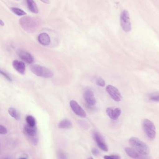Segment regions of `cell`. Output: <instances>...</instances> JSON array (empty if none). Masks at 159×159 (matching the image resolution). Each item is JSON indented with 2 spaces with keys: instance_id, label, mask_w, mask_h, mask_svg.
Returning a JSON list of instances; mask_svg holds the SVG:
<instances>
[{
  "instance_id": "6da1fadb",
  "label": "cell",
  "mask_w": 159,
  "mask_h": 159,
  "mask_svg": "<svg viewBox=\"0 0 159 159\" xmlns=\"http://www.w3.org/2000/svg\"><path fill=\"white\" fill-rule=\"evenodd\" d=\"M41 20L36 18L24 16L20 20L21 28L27 32H34L41 25Z\"/></svg>"
},
{
  "instance_id": "7a4b0ae2",
  "label": "cell",
  "mask_w": 159,
  "mask_h": 159,
  "mask_svg": "<svg viewBox=\"0 0 159 159\" xmlns=\"http://www.w3.org/2000/svg\"><path fill=\"white\" fill-rule=\"evenodd\" d=\"M31 71L36 76L45 78H50L54 75L53 72L45 67L36 64H33L30 66Z\"/></svg>"
},
{
  "instance_id": "3957f363",
  "label": "cell",
  "mask_w": 159,
  "mask_h": 159,
  "mask_svg": "<svg viewBox=\"0 0 159 159\" xmlns=\"http://www.w3.org/2000/svg\"><path fill=\"white\" fill-rule=\"evenodd\" d=\"M129 143L135 150L142 155H147L150 152L148 146L136 137L131 138L129 139Z\"/></svg>"
},
{
  "instance_id": "277c9868",
  "label": "cell",
  "mask_w": 159,
  "mask_h": 159,
  "mask_svg": "<svg viewBox=\"0 0 159 159\" xmlns=\"http://www.w3.org/2000/svg\"><path fill=\"white\" fill-rule=\"evenodd\" d=\"M143 128L147 137L150 140H154L156 137V128L155 124L149 120L145 119L143 122Z\"/></svg>"
},
{
  "instance_id": "5b68a950",
  "label": "cell",
  "mask_w": 159,
  "mask_h": 159,
  "mask_svg": "<svg viewBox=\"0 0 159 159\" xmlns=\"http://www.w3.org/2000/svg\"><path fill=\"white\" fill-rule=\"evenodd\" d=\"M24 132L26 136L30 138L31 143L36 145L38 143V138L36 137L37 135V129L36 127H31L26 124L24 126Z\"/></svg>"
},
{
  "instance_id": "8992f818",
  "label": "cell",
  "mask_w": 159,
  "mask_h": 159,
  "mask_svg": "<svg viewBox=\"0 0 159 159\" xmlns=\"http://www.w3.org/2000/svg\"><path fill=\"white\" fill-rule=\"evenodd\" d=\"M120 24L124 31L129 32L131 30V24L130 21L129 15L127 10H124L121 13Z\"/></svg>"
},
{
  "instance_id": "52a82bcc",
  "label": "cell",
  "mask_w": 159,
  "mask_h": 159,
  "mask_svg": "<svg viewBox=\"0 0 159 159\" xmlns=\"http://www.w3.org/2000/svg\"><path fill=\"white\" fill-rule=\"evenodd\" d=\"M106 91L112 99L117 102H119L122 99V96L119 90L114 86L108 85L106 86Z\"/></svg>"
},
{
  "instance_id": "ba28073f",
  "label": "cell",
  "mask_w": 159,
  "mask_h": 159,
  "mask_svg": "<svg viewBox=\"0 0 159 159\" xmlns=\"http://www.w3.org/2000/svg\"><path fill=\"white\" fill-rule=\"evenodd\" d=\"M93 136L98 147L103 151L105 152L108 151V147L105 143L102 136L98 132L94 131L93 133Z\"/></svg>"
},
{
  "instance_id": "9c48e42d",
  "label": "cell",
  "mask_w": 159,
  "mask_h": 159,
  "mask_svg": "<svg viewBox=\"0 0 159 159\" xmlns=\"http://www.w3.org/2000/svg\"><path fill=\"white\" fill-rule=\"evenodd\" d=\"M70 107L72 108L73 112L81 117L85 118L87 116V114L84 111V109L77 103L76 101L72 100L70 102Z\"/></svg>"
},
{
  "instance_id": "30bf717a",
  "label": "cell",
  "mask_w": 159,
  "mask_h": 159,
  "mask_svg": "<svg viewBox=\"0 0 159 159\" xmlns=\"http://www.w3.org/2000/svg\"><path fill=\"white\" fill-rule=\"evenodd\" d=\"M83 96L85 102L90 106H94L96 105V99L94 93L91 90L89 89H86L84 91Z\"/></svg>"
},
{
  "instance_id": "8fae6325",
  "label": "cell",
  "mask_w": 159,
  "mask_h": 159,
  "mask_svg": "<svg viewBox=\"0 0 159 159\" xmlns=\"http://www.w3.org/2000/svg\"><path fill=\"white\" fill-rule=\"evenodd\" d=\"M17 54L21 59L25 61L26 63L31 64L34 62V59L30 53L23 49H18Z\"/></svg>"
},
{
  "instance_id": "7c38bea8",
  "label": "cell",
  "mask_w": 159,
  "mask_h": 159,
  "mask_svg": "<svg viewBox=\"0 0 159 159\" xmlns=\"http://www.w3.org/2000/svg\"><path fill=\"white\" fill-rule=\"evenodd\" d=\"M125 151L127 155L133 159H150L149 157L147 156V155H142L140 154L138 151L135 149H132L130 148H125Z\"/></svg>"
},
{
  "instance_id": "4fadbf2b",
  "label": "cell",
  "mask_w": 159,
  "mask_h": 159,
  "mask_svg": "<svg viewBox=\"0 0 159 159\" xmlns=\"http://www.w3.org/2000/svg\"><path fill=\"white\" fill-rule=\"evenodd\" d=\"M106 114L108 116L114 120H117L121 114V109L119 108H116L115 109L108 107L106 110Z\"/></svg>"
},
{
  "instance_id": "5bb4252c",
  "label": "cell",
  "mask_w": 159,
  "mask_h": 159,
  "mask_svg": "<svg viewBox=\"0 0 159 159\" xmlns=\"http://www.w3.org/2000/svg\"><path fill=\"white\" fill-rule=\"evenodd\" d=\"M15 70L19 73L24 75L25 72V65L24 62L17 60H15L12 63Z\"/></svg>"
},
{
  "instance_id": "9a60e30c",
  "label": "cell",
  "mask_w": 159,
  "mask_h": 159,
  "mask_svg": "<svg viewBox=\"0 0 159 159\" xmlns=\"http://www.w3.org/2000/svg\"><path fill=\"white\" fill-rule=\"evenodd\" d=\"M39 43L44 46H48L50 43V38L48 34L46 33H42L38 36Z\"/></svg>"
},
{
  "instance_id": "2e32d148",
  "label": "cell",
  "mask_w": 159,
  "mask_h": 159,
  "mask_svg": "<svg viewBox=\"0 0 159 159\" xmlns=\"http://www.w3.org/2000/svg\"><path fill=\"white\" fill-rule=\"evenodd\" d=\"M27 6L29 10L35 14L38 13V9L37 5L34 0H26Z\"/></svg>"
},
{
  "instance_id": "e0dca14e",
  "label": "cell",
  "mask_w": 159,
  "mask_h": 159,
  "mask_svg": "<svg viewBox=\"0 0 159 159\" xmlns=\"http://www.w3.org/2000/svg\"><path fill=\"white\" fill-rule=\"evenodd\" d=\"M72 123L70 120L64 119L59 123L58 127L61 129H68L72 128Z\"/></svg>"
},
{
  "instance_id": "ac0fdd59",
  "label": "cell",
  "mask_w": 159,
  "mask_h": 159,
  "mask_svg": "<svg viewBox=\"0 0 159 159\" xmlns=\"http://www.w3.org/2000/svg\"><path fill=\"white\" fill-rule=\"evenodd\" d=\"M8 114L13 118L16 120H19L20 119V115L17 110L13 107H10L8 109Z\"/></svg>"
},
{
  "instance_id": "d6986e66",
  "label": "cell",
  "mask_w": 159,
  "mask_h": 159,
  "mask_svg": "<svg viewBox=\"0 0 159 159\" xmlns=\"http://www.w3.org/2000/svg\"><path fill=\"white\" fill-rule=\"evenodd\" d=\"M26 122L27 124L31 127H35V120L33 116H28L26 118Z\"/></svg>"
},
{
  "instance_id": "ffe728a7",
  "label": "cell",
  "mask_w": 159,
  "mask_h": 159,
  "mask_svg": "<svg viewBox=\"0 0 159 159\" xmlns=\"http://www.w3.org/2000/svg\"><path fill=\"white\" fill-rule=\"evenodd\" d=\"M11 9L12 12L17 16H22L26 15V13L20 8H17V7H12Z\"/></svg>"
},
{
  "instance_id": "44dd1931",
  "label": "cell",
  "mask_w": 159,
  "mask_h": 159,
  "mask_svg": "<svg viewBox=\"0 0 159 159\" xmlns=\"http://www.w3.org/2000/svg\"><path fill=\"white\" fill-rule=\"evenodd\" d=\"M58 159H67V155L63 150H60L58 152Z\"/></svg>"
},
{
  "instance_id": "7402d4cb",
  "label": "cell",
  "mask_w": 159,
  "mask_h": 159,
  "mask_svg": "<svg viewBox=\"0 0 159 159\" xmlns=\"http://www.w3.org/2000/svg\"><path fill=\"white\" fill-rule=\"evenodd\" d=\"M96 83L97 85L101 87H105V81L101 77H99L96 79Z\"/></svg>"
},
{
  "instance_id": "603a6c76",
  "label": "cell",
  "mask_w": 159,
  "mask_h": 159,
  "mask_svg": "<svg viewBox=\"0 0 159 159\" xmlns=\"http://www.w3.org/2000/svg\"><path fill=\"white\" fill-rule=\"evenodd\" d=\"M104 159H121L120 156L119 155H114L111 156H105L104 157Z\"/></svg>"
},
{
  "instance_id": "cb8c5ba5",
  "label": "cell",
  "mask_w": 159,
  "mask_h": 159,
  "mask_svg": "<svg viewBox=\"0 0 159 159\" xmlns=\"http://www.w3.org/2000/svg\"><path fill=\"white\" fill-rule=\"evenodd\" d=\"M0 72H1V75H2L4 77H5L7 80H8V81H10V82L12 81V78H11V77H10V76H9L8 74H7L5 72L2 71V70H1Z\"/></svg>"
},
{
  "instance_id": "d4e9b609",
  "label": "cell",
  "mask_w": 159,
  "mask_h": 159,
  "mask_svg": "<svg viewBox=\"0 0 159 159\" xmlns=\"http://www.w3.org/2000/svg\"><path fill=\"white\" fill-rule=\"evenodd\" d=\"M7 132V129L3 125H1L0 126V134L2 135H4V134H6Z\"/></svg>"
},
{
  "instance_id": "484cf974",
  "label": "cell",
  "mask_w": 159,
  "mask_h": 159,
  "mask_svg": "<svg viewBox=\"0 0 159 159\" xmlns=\"http://www.w3.org/2000/svg\"><path fill=\"white\" fill-rule=\"evenodd\" d=\"M150 100L151 101H154V102H159V94L152 96L150 97Z\"/></svg>"
},
{
  "instance_id": "4316f807",
  "label": "cell",
  "mask_w": 159,
  "mask_h": 159,
  "mask_svg": "<svg viewBox=\"0 0 159 159\" xmlns=\"http://www.w3.org/2000/svg\"><path fill=\"white\" fill-rule=\"evenodd\" d=\"M91 152H92V154L95 156H98L100 154V151L97 148H93L91 150Z\"/></svg>"
},
{
  "instance_id": "83f0119b",
  "label": "cell",
  "mask_w": 159,
  "mask_h": 159,
  "mask_svg": "<svg viewBox=\"0 0 159 159\" xmlns=\"http://www.w3.org/2000/svg\"><path fill=\"white\" fill-rule=\"evenodd\" d=\"M40 1H42V2L45 3L49 4L50 3L49 0H40Z\"/></svg>"
},
{
  "instance_id": "f1b7e54d",
  "label": "cell",
  "mask_w": 159,
  "mask_h": 159,
  "mask_svg": "<svg viewBox=\"0 0 159 159\" xmlns=\"http://www.w3.org/2000/svg\"><path fill=\"white\" fill-rule=\"evenodd\" d=\"M0 24H1V26H4V23L3 21L2 20H0Z\"/></svg>"
},
{
  "instance_id": "f546056e",
  "label": "cell",
  "mask_w": 159,
  "mask_h": 159,
  "mask_svg": "<svg viewBox=\"0 0 159 159\" xmlns=\"http://www.w3.org/2000/svg\"><path fill=\"white\" fill-rule=\"evenodd\" d=\"M19 159H27L26 158L22 157V158H20Z\"/></svg>"
},
{
  "instance_id": "4dcf8cb0",
  "label": "cell",
  "mask_w": 159,
  "mask_h": 159,
  "mask_svg": "<svg viewBox=\"0 0 159 159\" xmlns=\"http://www.w3.org/2000/svg\"><path fill=\"white\" fill-rule=\"evenodd\" d=\"M4 159H10V158H8V157H7V158H4Z\"/></svg>"
},
{
  "instance_id": "1f68e13d",
  "label": "cell",
  "mask_w": 159,
  "mask_h": 159,
  "mask_svg": "<svg viewBox=\"0 0 159 159\" xmlns=\"http://www.w3.org/2000/svg\"><path fill=\"white\" fill-rule=\"evenodd\" d=\"M89 159H93V158H92V157H90V158H89Z\"/></svg>"
},
{
  "instance_id": "d6a6232c",
  "label": "cell",
  "mask_w": 159,
  "mask_h": 159,
  "mask_svg": "<svg viewBox=\"0 0 159 159\" xmlns=\"http://www.w3.org/2000/svg\"><path fill=\"white\" fill-rule=\"evenodd\" d=\"M16 1H19V0H16Z\"/></svg>"
}]
</instances>
